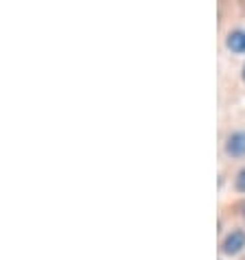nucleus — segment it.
<instances>
[{"instance_id":"nucleus-1","label":"nucleus","mask_w":245,"mask_h":260,"mask_svg":"<svg viewBox=\"0 0 245 260\" xmlns=\"http://www.w3.org/2000/svg\"><path fill=\"white\" fill-rule=\"evenodd\" d=\"M243 247H245V232L243 230H232V232L223 238L221 251L223 254H228V256H236Z\"/></svg>"},{"instance_id":"nucleus-3","label":"nucleus","mask_w":245,"mask_h":260,"mask_svg":"<svg viewBox=\"0 0 245 260\" xmlns=\"http://www.w3.org/2000/svg\"><path fill=\"white\" fill-rule=\"evenodd\" d=\"M226 46L232 50V53H245V31H232L226 40Z\"/></svg>"},{"instance_id":"nucleus-4","label":"nucleus","mask_w":245,"mask_h":260,"mask_svg":"<svg viewBox=\"0 0 245 260\" xmlns=\"http://www.w3.org/2000/svg\"><path fill=\"white\" fill-rule=\"evenodd\" d=\"M236 190L245 192V166L239 171V175H236Z\"/></svg>"},{"instance_id":"nucleus-6","label":"nucleus","mask_w":245,"mask_h":260,"mask_svg":"<svg viewBox=\"0 0 245 260\" xmlns=\"http://www.w3.org/2000/svg\"><path fill=\"white\" fill-rule=\"evenodd\" d=\"M243 79H245V68H243Z\"/></svg>"},{"instance_id":"nucleus-5","label":"nucleus","mask_w":245,"mask_h":260,"mask_svg":"<svg viewBox=\"0 0 245 260\" xmlns=\"http://www.w3.org/2000/svg\"><path fill=\"white\" fill-rule=\"evenodd\" d=\"M243 216H245V206H243Z\"/></svg>"},{"instance_id":"nucleus-2","label":"nucleus","mask_w":245,"mask_h":260,"mask_svg":"<svg viewBox=\"0 0 245 260\" xmlns=\"http://www.w3.org/2000/svg\"><path fill=\"white\" fill-rule=\"evenodd\" d=\"M226 153L232 155V157H243L245 155V132H234V134L228 136Z\"/></svg>"}]
</instances>
